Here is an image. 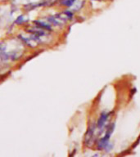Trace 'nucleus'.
Listing matches in <instances>:
<instances>
[{"label":"nucleus","mask_w":140,"mask_h":157,"mask_svg":"<svg viewBox=\"0 0 140 157\" xmlns=\"http://www.w3.org/2000/svg\"><path fill=\"white\" fill-rule=\"evenodd\" d=\"M107 129H106V132H105V135L101 138L98 142L97 143V149L98 151H102L104 150L108 144L110 143V138L112 134L114 132L115 128V123H110L109 124L107 125Z\"/></svg>","instance_id":"1"},{"label":"nucleus","mask_w":140,"mask_h":157,"mask_svg":"<svg viewBox=\"0 0 140 157\" xmlns=\"http://www.w3.org/2000/svg\"><path fill=\"white\" fill-rule=\"evenodd\" d=\"M111 113L109 111H107V110H104V111H102V113L100 114L96 124V128L100 131V132H102V130L107 127V120H108V119H109Z\"/></svg>","instance_id":"2"},{"label":"nucleus","mask_w":140,"mask_h":157,"mask_svg":"<svg viewBox=\"0 0 140 157\" xmlns=\"http://www.w3.org/2000/svg\"><path fill=\"white\" fill-rule=\"evenodd\" d=\"M95 129H96V125H95V124H92V125L88 129V131L86 132L85 138V143L86 146H91V145H92L91 143H93Z\"/></svg>","instance_id":"3"},{"label":"nucleus","mask_w":140,"mask_h":157,"mask_svg":"<svg viewBox=\"0 0 140 157\" xmlns=\"http://www.w3.org/2000/svg\"><path fill=\"white\" fill-rule=\"evenodd\" d=\"M35 24H36V26L38 28H42V29H44L45 31H52V27L50 26L49 25H48L46 24L45 22H43V21H35Z\"/></svg>","instance_id":"4"},{"label":"nucleus","mask_w":140,"mask_h":157,"mask_svg":"<svg viewBox=\"0 0 140 157\" xmlns=\"http://www.w3.org/2000/svg\"><path fill=\"white\" fill-rule=\"evenodd\" d=\"M76 2V0H60L61 5L66 8H72Z\"/></svg>","instance_id":"5"},{"label":"nucleus","mask_w":140,"mask_h":157,"mask_svg":"<svg viewBox=\"0 0 140 157\" xmlns=\"http://www.w3.org/2000/svg\"><path fill=\"white\" fill-rule=\"evenodd\" d=\"M6 48H7V46L3 43H1L0 44V60H3L4 61V58H5L6 55Z\"/></svg>","instance_id":"6"},{"label":"nucleus","mask_w":140,"mask_h":157,"mask_svg":"<svg viewBox=\"0 0 140 157\" xmlns=\"http://www.w3.org/2000/svg\"><path fill=\"white\" fill-rule=\"evenodd\" d=\"M25 22H26V20L25 19V17H24L23 15L19 16V17L16 19V21H15V23L17 24V25H22V24H24Z\"/></svg>","instance_id":"7"}]
</instances>
